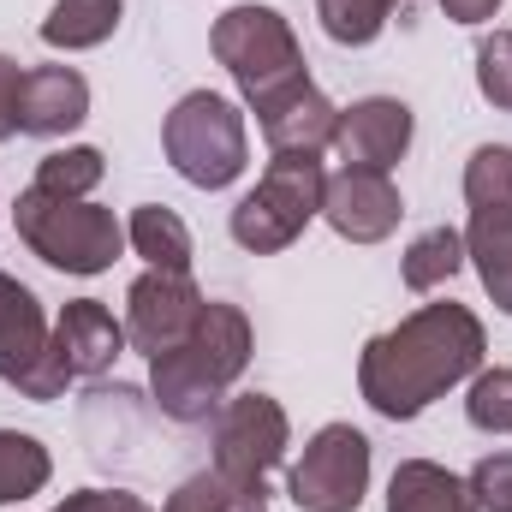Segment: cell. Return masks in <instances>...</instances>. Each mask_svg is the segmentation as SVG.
<instances>
[{
	"mask_svg": "<svg viewBox=\"0 0 512 512\" xmlns=\"http://www.w3.org/2000/svg\"><path fill=\"white\" fill-rule=\"evenodd\" d=\"M477 370H483V322L447 298V304L411 310L399 328L376 334L358 358V387L382 417L411 423L417 411H429L447 387H459Z\"/></svg>",
	"mask_w": 512,
	"mask_h": 512,
	"instance_id": "6da1fadb",
	"label": "cell"
},
{
	"mask_svg": "<svg viewBox=\"0 0 512 512\" xmlns=\"http://www.w3.org/2000/svg\"><path fill=\"white\" fill-rule=\"evenodd\" d=\"M245 364H251V322H245V310L209 298L197 328L173 352L149 358V393H155L161 417L209 423V411H221L227 387L245 376Z\"/></svg>",
	"mask_w": 512,
	"mask_h": 512,
	"instance_id": "7a4b0ae2",
	"label": "cell"
},
{
	"mask_svg": "<svg viewBox=\"0 0 512 512\" xmlns=\"http://www.w3.org/2000/svg\"><path fill=\"white\" fill-rule=\"evenodd\" d=\"M12 233L24 239V251L42 256L60 274H102L126 251V227L114 209L90 203V197H48V191H18L12 203Z\"/></svg>",
	"mask_w": 512,
	"mask_h": 512,
	"instance_id": "3957f363",
	"label": "cell"
},
{
	"mask_svg": "<svg viewBox=\"0 0 512 512\" xmlns=\"http://www.w3.org/2000/svg\"><path fill=\"white\" fill-rule=\"evenodd\" d=\"M209 48H215V60L233 72V84H239V96H245L251 108H268L274 96H286L292 84L310 78L292 24H286L274 6H256V0L227 6V12L215 18Z\"/></svg>",
	"mask_w": 512,
	"mask_h": 512,
	"instance_id": "277c9868",
	"label": "cell"
},
{
	"mask_svg": "<svg viewBox=\"0 0 512 512\" xmlns=\"http://www.w3.org/2000/svg\"><path fill=\"white\" fill-rule=\"evenodd\" d=\"M161 149H167L173 173L191 179L197 191H227L245 173V161H251L245 114L227 96H215V90H191L161 120Z\"/></svg>",
	"mask_w": 512,
	"mask_h": 512,
	"instance_id": "5b68a950",
	"label": "cell"
},
{
	"mask_svg": "<svg viewBox=\"0 0 512 512\" xmlns=\"http://www.w3.org/2000/svg\"><path fill=\"white\" fill-rule=\"evenodd\" d=\"M465 203V256L477 262V280L495 310L512 316V143H483L465 161Z\"/></svg>",
	"mask_w": 512,
	"mask_h": 512,
	"instance_id": "8992f818",
	"label": "cell"
},
{
	"mask_svg": "<svg viewBox=\"0 0 512 512\" xmlns=\"http://www.w3.org/2000/svg\"><path fill=\"white\" fill-rule=\"evenodd\" d=\"M322 191H328V167L316 155H274L268 173L256 179V191L239 197V209H233V239L256 256L286 251L322 215Z\"/></svg>",
	"mask_w": 512,
	"mask_h": 512,
	"instance_id": "52a82bcc",
	"label": "cell"
},
{
	"mask_svg": "<svg viewBox=\"0 0 512 512\" xmlns=\"http://www.w3.org/2000/svg\"><path fill=\"white\" fill-rule=\"evenodd\" d=\"M292 501L304 512H358L370 489V441L352 423H328L310 435L304 459L286 477Z\"/></svg>",
	"mask_w": 512,
	"mask_h": 512,
	"instance_id": "ba28073f",
	"label": "cell"
},
{
	"mask_svg": "<svg viewBox=\"0 0 512 512\" xmlns=\"http://www.w3.org/2000/svg\"><path fill=\"white\" fill-rule=\"evenodd\" d=\"M0 382L18 387L36 405L66 393V382L54 376V328H48L36 292L24 280H12L6 268H0Z\"/></svg>",
	"mask_w": 512,
	"mask_h": 512,
	"instance_id": "9c48e42d",
	"label": "cell"
},
{
	"mask_svg": "<svg viewBox=\"0 0 512 512\" xmlns=\"http://www.w3.org/2000/svg\"><path fill=\"white\" fill-rule=\"evenodd\" d=\"M286 447H292V423H286L280 399L239 393L215 411V471H227L239 483H268V471L286 459Z\"/></svg>",
	"mask_w": 512,
	"mask_h": 512,
	"instance_id": "30bf717a",
	"label": "cell"
},
{
	"mask_svg": "<svg viewBox=\"0 0 512 512\" xmlns=\"http://www.w3.org/2000/svg\"><path fill=\"white\" fill-rule=\"evenodd\" d=\"M203 292H197V280L191 274H167V268H149V274H137L126 292V340L143 352V358H155V352H173L191 328H197V316H203Z\"/></svg>",
	"mask_w": 512,
	"mask_h": 512,
	"instance_id": "8fae6325",
	"label": "cell"
},
{
	"mask_svg": "<svg viewBox=\"0 0 512 512\" xmlns=\"http://www.w3.org/2000/svg\"><path fill=\"white\" fill-rule=\"evenodd\" d=\"M322 215L340 239L352 245H382L387 233L399 227L405 203H399V185L387 173H364V167H340L328 173V191H322Z\"/></svg>",
	"mask_w": 512,
	"mask_h": 512,
	"instance_id": "7c38bea8",
	"label": "cell"
},
{
	"mask_svg": "<svg viewBox=\"0 0 512 512\" xmlns=\"http://www.w3.org/2000/svg\"><path fill=\"white\" fill-rule=\"evenodd\" d=\"M120 352H126V322H114V310L102 298H72L60 310V322H54V376L66 387L114 370Z\"/></svg>",
	"mask_w": 512,
	"mask_h": 512,
	"instance_id": "4fadbf2b",
	"label": "cell"
},
{
	"mask_svg": "<svg viewBox=\"0 0 512 512\" xmlns=\"http://www.w3.org/2000/svg\"><path fill=\"white\" fill-rule=\"evenodd\" d=\"M346 167H364V173H387L405 149H411V108L393 102V96H364L340 114L334 143H328Z\"/></svg>",
	"mask_w": 512,
	"mask_h": 512,
	"instance_id": "5bb4252c",
	"label": "cell"
},
{
	"mask_svg": "<svg viewBox=\"0 0 512 512\" xmlns=\"http://www.w3.org/2000/svg\"><path fill=\"white\" fill-rule=\"evenodd\" d=\"M90 120V84L72 66H30L18 84V137H66Z\"/></svg>",
	"mask_w": 512,
	"mask_h": 512,
	"instance_id": "9a60e30c",
	"label": "cell"
},
{
	"mask_svg": "<svg viewBox=\"0 0 512 512\" xmlns=\"http://www.w3.org/2000/svg\"><path fill=\"white\" fill-rule=\"evenodd\" d=\"M256 120H262V137H268L274 155H322V149L334 143L340 108L304 78V84H292L286 96H274L268 108H256Z\"/></svg>",
	"mask_w": 512,
	"mask_h": 512,
	"instance_id": "2e32d148",
	"label": "cell"
},
{
	"mask_svg": "<svg viewBox=\"0 0 512 512\" xmlns=\"http://www.w3.org/2000/svg\"><path fill=\"white\" fill-rule=\"evenodd\" d=\"M387 512H477L465 477H453L435 459H405L387 483Z\"/></svg>",
	"mask_w": 512,
	"mask_h": 512,
	"instance_id": "e0dca14e",
	"label": "cell"
},
{
	"mask_svg": "<svg viewBox=\"0 0 512 512\" xmlns=\"http://www.w3.org/2000/svg\"><path fill=\"white\" fill-rule=\"evenodd\" d=\"M126 18V0H54V12L42 18V42L48 48H102Z\"/></svg>",
	"mask_w": 512,
	"mask_h": 512,
	"instance_id": "ac0fdd59",
	"label": "cell"
},
{
	"mask_svg": "<svg viewBox=\"0 0 512 512\" xmlns=\"http://www.w3.org/2000/svg\"><path fill=\"white\" fill-rule=\"evenodd\" d=\"M126 245L143 256L149 268H167V274H191V227H185L173 209H161V203H143V209H131Z\"/></svg>",
	"mask_w": 512,
	"mask_h": 512,
	"instance_id": "d6986e66",
	"label": "cell"
},
{
	"mask_svg": "<svg viewBox=\"0 0 512 512\" xmlns=\"http://www.w3.org/2000/svg\"><path fill=\"white\" fill-rule=\"evenodd\" d=\"M161 512H268V483H239L209 465V471L185 477Z\"/></svg>",
	"mask_w": 512,
	"mask_h": 512,
	"instance_id": "ffe728a7",
	"label": "cell"
},
{
	"mask_svg": "<svg viewBox=\"0 0 512 512\" xmlns=\"http://www.w3.org/2000/svg\"><path fill=\"white\" fill-rule=\"evenodd\" d=\"M459 268H465V233H453V227L417 233V239L405 245V262H399V274H405L411 292H435V286H447Z\"/></svg>",
	"mask_w": 512,
	"mask_h": 512,
	"instance_id": "44dd1931",
	"label": "cell"
},
{
	"mask_svg": "<svg viewBox=\"0 0 512 512\" xmlns=\"http://www.w3.org/2000/svg\"><path fill=\"white\" fill-rule=\"evenodd\" d=\"M54 477V459L36 435H18V429H0V507L12 501H30L42 495Z\"/></svg>",
	"mask_w": 512,
	"mask_h": 512,
	"instance_id": "7402d4cb",
	"label": "cell"
},
{
	"mask_svg": "<svg viewBox=\"0 0 512 512\" xmlns=\"http://www.w3.org/2000/svg\"><path fill=\"white\" fill-rule=\"evenodd\" d=\"M102 173H108L102 149L78 143V149H54V155H42L30 185H36V191H48V197H90V191L102 185Z\"/></svg>",
	"mask_w": 512,
	"mask_h": 512,
	"instance_id": "603a6c76",
	"label": "cell"
},
{
	"mask_svg": "<svg viewBox=\"0 0 512 512\" xmlns=\"http://www.w3.org/2000/svg\"><path fill=\"white\" fill-rule=\"evenodd\" d=\"M405 0H316V18L322 30L340 42V48H364L387 30V18L399 12Z\"/></svg>",
	"mask_w": 512,
	"mask_h": 512,
	"instance_id": "cb8c5ba5",
	"label": "cell"
},
{
	"mask_svg": "<svg viewBox=\"0 0 512 512\" xmlns=\"http://www.w3.org/2000/svg\"><path fill=\"white\" fill-rule=\"evenodd\" d=\"M465 417L483 435H512V370H483L465 393Z\"/></svg>",
	"mask_w": 512,
	"mask_h": 512,
	"instance_id": "d4e9b609",
	"label": "cell"
},
{
	"mask_svg": "<svg viewBox=\"0 0 512 512\" xmlns=\"http://www.w3.org/2000/svg\"><path fill=\"white\" fill-rule=\"evenodd\" d=\"M477 90H483V102L512 114V30H495L477 42Z\"/></svg>",
	"mask_w": 512,
	"mask_h": 512,
	"instance_id": "484cf974",
	"label": "cell"
},
{
	"mask_svg": "<svg viewBox=\"0 0 512 512\" xmlns=\"http://www.w3.org/2000/svg\"><path fill=\"white\" fill-rule=\"evenodd\" d=\"M471 495L477 512H512V453H489L471 471Z\"/></svg>",
	"mask_w": 512,
	"mask_h": 512,
	"instance_id": "4316f807",
	"label": "cell"
},
{
	"mask_svg": "<svg viewBox=\"0 0 512 512\" xmlns=\"http://www.w3.org/2000/svg\"><path fill=\"white\" fill-rule=\"evenodd\" d=\"M54 512H155V507L137 501L131 489H78V495H66Z\"/></svg>",
	"mask_w": 512,
	"mask_h": 512,
	"instance_id": "83f0119b",
	"label": "cell"
},
{
	"mask_svg": "<svg viewBox=\"0 0 512 512\" xmlns=\"http://www.w3.org/2000/svg\"><path fill=\"white\" fill-rule=\"evenodd\" d=\"M18 84H24L18 60H6V54H0V143L18 131Z\"/></svg>",
	"mask_w": 512,
	"mask_h": 512,
	"instance_id": "f1b7e54d",
	"label": "cell"
},
{
	"mask_svg": "<svg viewBox=\"0 0 512 512\" xmlns=\"http://www.w3.org/2000/svg\"><path fill=\"white\" fill-rule=\"evenodd\" d=\"M441 12H447L453 24H489V18L501 12V0H441Z\"/></svg>",
	"mask_w": 512,
	"mask_h": 512,
	"instance_id": "f546056e",
	"label": "cell"
}]
</instances>
